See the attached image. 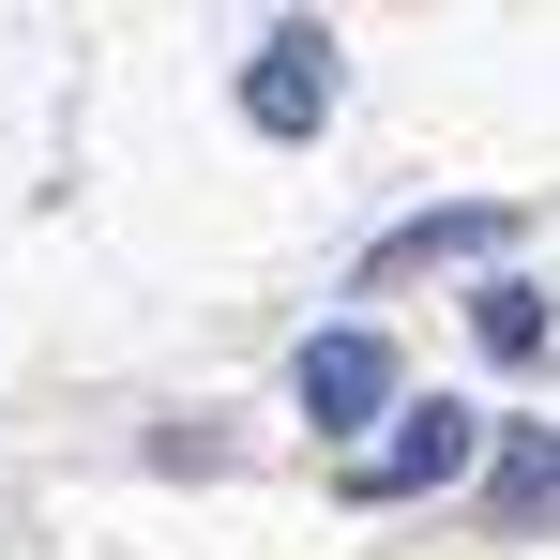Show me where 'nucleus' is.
Returning <instances> with one entry per match:
<instances>
[{
	"label": "nucleus",
	"mask_w": 560,
	"mask_h": 560,
	"mask_svg": "<svg viewBox=\"0 0 560 560\" xmlns=\"http://www.w3.org/2000/svg\"><path fill=\"white\" fill-rule=\"evenodd\" d=\"M455 469H485V409L424 394V409H394L378 455H349V500H424V485H455Z\"/></svg>",
	"instance_id": "f257e3e1"
},
{
	"label": "nucleus",
	"mask_w": 560,
	"mask_h": 560,
	"mask_svg": "<svg viewBox=\"0 0 560 560\" xmlns=\"http://www.w3.org/2000/svg\"><path fill=\"white\" fill-rule=\"evenodd\" d=\"M243 121H258V137H318V121H334V31H318V15L258 31V61H243Z\"/></svg>",
	"instance_id": "f03ea898"
},
{
	"label": "nucleus",
	"mask_w": 560,
	"mask_h": 560,
	"mask_svg": "<svg viewBox=\"0 0 560 560\" xmlns=\"http://www.w3.org/2000/svg\"><path fill=\"white\" fill-rule=\"evenodd\" d=\"M378 409H394V349H378L364 318H349V334H318V349H303V424H334V440H349V424H378Z\"/></svg>",
	"instance_id": "7ed1b4c3"
},
{
	"label": "nucleus",
	"mask_w": 560,
	"mask_h": 560,
	"mask_svg": "<svg viewBox=\"0 0 560 560\" xmlns=\"http://www.w3.org/2000/svg\"><path fill=\"white\" fill-rule=\"evenodd\" d=\"M500 243H515V212H500V197H455V212H409V228L378 243L364 273H424V258H500Z\"/></svg>",
	"instance_id": "20e7f679"
},
{
	"label": "nucleus",
	"mask_w": 560,
	"mask_h": 560,
	"mask_svg": "<svg viewBox=\"0 0 560 560\" xmlns=\"http://www.w3.org/2000/svg\"><path fill=\"white\" fill-rule=\"evenodd\" d=\"M485 500H500V530H546V515H560V424L485 440Z\"/></svg>",
	"instance_id": "39448f33"
},
{
	"label": "nucleus",
	"mask_w": 560,
	"mask_h": 560,
	"mask_svg": "<svg viewBox=\"0 0 560 560\" xmlns=\"http://www.w3.org/2000/svg\"><path fill=\"white\" fill-rule=\"evenodd\" d=\"M469 334H485L500 364H530V349H546V288H530V273H500L485 303H469Z\"/></svg>",
	"instance_id": "423d86ee"
}]
</instances>
